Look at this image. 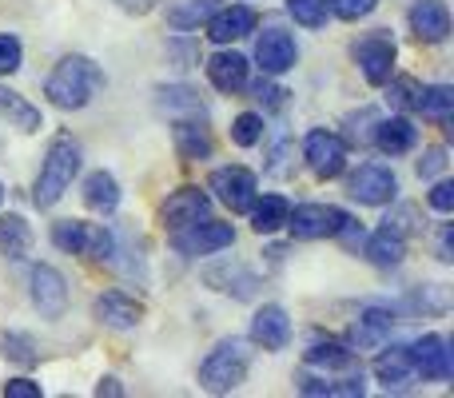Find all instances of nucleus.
Masks as SVG:
<instances>
[{"instance_id":"24","label":"nucleus","mask_w":454,"mask_h":398,"mask_svg":"<svg viewBox=\"0 0 454 398\" xmlns=\"http://www.w3.org/2000/svg\"><path fill=\"white\" fill-rule=\"evenodd\" d=\"M391 327H395L391 311H383V307H367L363 319L351 327V343L355 347H375V343H383V339L391 335Z\"/></svg>"},{"instance_id":"15","label":"nucleus","mask_w":454,"mask_h":398,"mask_svg":"<svg viewBox=\"0 0 454 398\" xmlns=\"http://www.w3.org/2000/svg\"><path fill=\"white\" fill-rule=\"evenodd\" d=\"M411 32L423 44H442L450 36V8L447 0H415L411 4Z\"/></svg>"},{"instance_id":"47","label":"nucleus","mask_w":454,"mask_h":398,"mask_svg":"<svg viewBox=\"0 0 454 398\" xmlns=\"http://www.w3.org/2000/svg\"><path fill=\"white\" fill-rule=\"evenodd\" d=\"M0 199H4V188H0Z\"/></svg>"},{"instance_id":"9","label":"nucleus","mask_w":454,"mask_h":398,"mask_svg":"<svg viewBox=\"0 0 454 398\" xmlns=\"http://www.w3.org/2000/svg\"><path fill=\"white\" fill-rule=\"evenodd\" d=\"M395 191H399V180H395V172L387 164H363L359 172L351 176V183H347V196L359 203H371V207L391 203Z\"/></svg>"},{"instance_id":"26","label":"nucleus","mask_w":454,"mask_h":398,"mask_svg":"<svg viewBox=\"0 0 454 398\" xmlns=\"http://www.w3.org/2000/svg\"><path fill=\"white\" fill-rule=\"evenodd\" d=\"M160 112L176 120H204L207 108L200 104V96L192 88H160Z\"/></svg>"},{"instance_id":"37","label":"nucleus","mask_w":454,"mask_h":398,"mask_svg":"<svg viewBox=\"0 0 454 398\" xmlns=\"http://www.w3.org/2000/svg\"><path fill=\"white\" fill-rule=\"evenodd\" d=\"M4 355L12 363H20V367H32L36 363V351H32V339L20 335V331H12V335H4Z\"/></svg>"},{"instance_id":"2","label":"nucleus","mask_w":454,"mask_h":398,"mask_svg":"<svg viewBox=\"0 0 454 398\" xmlns=\"http://www.w3.org/2000/svg\"><path fill=\"white\" fill-rule=\"evenodd\" d=\"M76 172H80V144L72 140L68 132H60L52 144H48L44 168H40L36 191H32V199H36V207H52V203L60 199L68 188H72V180H76Z\"/></svg>"},{"instance_id":"44","label":"nucleus","mask_w":454,"mask_h":398,"mask_svg":"<svg viewBox=\"0 0 454 398\" xmlns=\"http://www.w3.org/2000/svg\"><path fill=\"white\" fill-rule=\"evenodd\" d=\"M439 259H442V263H450V259H454V251H450V223H442V231H439Z\"/></svg>"},{"instance_id":"34","label":"nucleus","mask_w":454,"mask_h":398,"mask_svg":"<svg viewBox=\"0 0 454 398\" xmlns=\"http://www.w3.org/2000/svg\"><path fill=\"white\" fill-rule=\"evenodd\" d=\"M287 12L303 28H323L327 24V0H287Z\"/></svg>"},{"instance_id":"39","label":"nucleus","mask_w":454,"mask_h":398,"mask_svg":"<svg viewBox=\"0 0 454 398\" xmlns=\"http://www.w3.org/2000/svg\"><path fill=\"white\" fill-rule=\"evenodd\" d=\"M447 172V152L442 148H427L419 160V180H434V176Z\"/></svg>"},{"instance_id":"14","label":"nucleus","mask_w":454,"mask_h":398,"mask_svg":"<svg viewBox=\"0 0 454 398\" xmlns=\"http://www.w3.org/2000/svg\"><path fill=\"white\" fill-rule=\"evenodd\" d=\"M295 56H299L295 36L283 32V28H267L263 36L255 40V60H259V68H263L267 76H279V72L295 68Z\"/></svg>"},{"instance_id":"45","label":"nucleus","mask_w":454,"mask_h":398,"mask_svg":"<svg viewBox=\"0 0 454 398\" xmlns=\"http://www.w3.org/2000/svg\"><path fill=\"white\" fill-rule=\"evenodd\" d=\"M120 4H124L128 12H148V8H152V0H120Z\"/></svg>"},{"instance_id":"17","label":"nucleus","mask_w":454,"mask_h":398,"mask_svg":"<svg viewBox=\"0 0 454 398\" xmlns=\"http://www.w3.org/2000/svg\"><path fill=\"white\" fill-rule=\"evenodd\" d=\"M92 311H96V319H100L104 327H116V331L136 327V323L144 319V303L140 299H132V295H124V291H108V295H100Z\"/></svg>"},{"instance_id":"22","label":"nucleus","mask_w":454,"mask_h":398,"mask_svg":"<svg viewBox=\"0 0 454 398\" xmlns=\"http://www.w3.org/2000/svg\"><path fill=\"white\" fill-rule=\"evenodd\" d=\"M207 80H212L220 92H239L247 84V60L239 52H215L207 60Z\"/></svg>"},{"instance_id":"38","label":"nucleus","mask_w":454,"mask_h":398,"mask_svg":"<svg viewBox=\"0 0 454 398\" xmlns=\"http://www.w3.org/2000/svg\"><path fill=\"white\" fill-rule=\"evenodd\" d=\"M419 92H423V88H419V80L403 76V80H395V84H391V104H395V108H403V112H411L419 104Z\"/></svg>"},{"instance_id":"32","label":"nucleus","mask_w":454,"mask_h":398,"mask_svg":"<svg viewBox=\"0 0 454 398\" xmlns=\"http://www.w3.org/2000/svg\"><path fill=\"white\" fill-rule=\"evenodd\" d=\"M419 112H423L427 120H439L442 128L450 124V108H454V92L447 84H434V88H423L419 92V104H415Z\"/></svg>"},{"instance_id":"36","label":"nucleus","mask_w":454,"mask_h":398,"mask_svg":"<svg viewBox=\"0 0 454 398\" xmlns=\"http://www.w3.org/2000/svg\"><path fill=\"white\" fill-rule=\"evenodd\" d=\"M379 0H327V12H335L339 20H363L375 12Z\"/></svg>"},{"instance_id":"42","label":"nucleus","mask_w":454,"mask_h":398,"mask_svg":"<svg viewBox=\"0 0 454 398\" xmlns=\"http://www.w3.org/2000/svg\"><path fill=\"white\" fill-rule=\"evenodd\" d=\"M4 394L8 398H40V383H32V378H8Z\"/></svg>"},{"instance_id":"6","label":"nucleus","mask_w":454,"mask_h":398,"mask_svg":"<svg viewBox=\"0 0 454 398\" xmlns=\"http://www.w3.org/2000/svg\"><path fill=\"white\" fill-rule=\"evenodd\" d=\"M303 156L319 180H335V176H343V168H347V144L339 140L335 132H327V128H315L303 144Z\"/></svg>"},{"instance_id":"46","label":"nucleus","mask_w":454,"mask_h":398,"mask_svg":"<svg viewBox=\"0 0 454 398\" xmlns=\"http://www.w3.org/2000/svg\"><path fill=\"white\" fill-rule=\"evenodd\" d=\"M96 394H120L116 378H104V383H100V386H96Z\"/></svg>"},{"instance_id":"27","label":"nucleus","mask_w":454,"mask_h":398,"mask_svg":"<svg viewBox=\"0 0 454 398\" xmlns=\"http://www.w3.org/2000/svg\"><path fill=\"white\" fill-rule=\"evenodd\" d=\"M0 120H8L20 132H36L40 128V112L20 92H12V88H0Z\"/></svg>"},{"instance_id":"20","label":"nucleus","mask_w":454,"mask_h":398,"mask_svg":"<svg viewBox=\"0 0 454 398\" xmlns=\"http://www.w3.org/2000/svg\"><path fill=\"white\" fill-rule=\"evenodd\" d=\"M371 140H375L379 152H387V156H407L419 144V128L411 124L407 116H391V120H379Z\"/></svg>"},{"instance_id":"41","label":"nucleus","mask_w":454,"mask_h":398,"mask_svg":"<svg viewBox=\"0 0 454 398\" xmlns=\"http://www.w3.org/2000/svg\"><path fill=\"white\" fill-rule=\"evenodd\" d=\"M431 207L442 211V215L454 207V183L450 180H442V183H434V188H431Z\"/></svg>"},{"instance_id":"19","label":"nucleus","mask_w":454,"mask_h":398,"mask_svg":"<svg viewBox=\"0 0 454 398\" xmlns=\"http://www.w3.org/2000/svg\"><path fill=\"white\" fill-rule=\"evenodd\" d=\"M251 339H255L259 347H267V351H283L291 339V319L283 307H263V311L251 319Z\"/></svg>"},{"instance_id":"23","label":"nucleus","mask_w":454,"mask_h":398,"mask_svg":"<svg viewBox=\"0 0 454 398\" xmlns=\"http://www.w3.org/2000/svg\"><path fill=\"white\" fill-rule=\"evenodd\" d=\"M176 152H180L184 160H207L212 156V136H207L204 120H176Z\"/></svg>"},{"instance_id":"28","label":"nucleus","mask_w":454,"mask_h":398,"mask_svg":"<svg viewBox=\"0 0 454 398\" xmlns=\"http://www.w3.org/2000/svg\"><path fill=\"white\" fill-rule=\"evenodd\" d=\"M287 211H291V203L283 196H263L251 203V227H255L259 235H271L287 223Z\"/></svg>"},{"instance_id":"1","label":"nucleus","mask_w":454,"mask_h":398,"mask_svg":"<svg viewBox=\"0 0 454 398\" xmlns=\"http://www.w3.org/2000/svg\"><path fill=\"white\" fill-rule=\"evenodd\" d=\"M100 88H104L100 64L88 60V56H64L52 68V76H48L44 96L56 108L76 112V108H84V104H92V96L100 92Z\"/></svg>"},{"instance_id":"11","label":"nucleus","mask_w":454,"mask_h":398,"mask_svg":"<svg viewBox=\"0 0 454 398\" xmlns=\"http://www.w3.org/2000/svg\"><path fill=\"white\" fill-rule=\"evenodd\" d=\"M207 211H212V199H207V191L180 188V191H172V196L164 199V207H160V219H164L168 231H180V227H192V223H200V219H207Z\"/></svg>"},{"instance_id":"5","label":"nucleus","mask_w":454,"mask_h":398,"mask_svg":"<svg viewBox=\"0 0 454 398\" xmlns=\"http://www.w3.org/2000/svg\"><path fill=\"white\" fill-rule=\"evenodd\" d=\"M347 211L331 207V203H299L295 211H287V227L295 239H331V235L343 231Z\"/></svg>"},{"instance_id":"31","label":"nucleus","mask_w":454,"mask_h":398,"mask_svg":"<svg viewBox=\"0 0 454 398\" xmlns=\"http://www.w3.org/2000/svg\"><path fill=\"white\" fill-rule=\"evenodd\" d=\"M84 203L92 211H116V203H120V188H116V180H112L108 172H92L84 180Z\"/></svg>"},{"instance_id":"29","label":"nucleus","mask_w":454,"mask_h":398,"mask_svg":"<svg viewBox=\"0 0 454 398\" xmlns=\"http://www.w3.org/2000/svg\"><path fill=\"white\" fill-rule=\"evenodd\" d=\"M32 251V231L20 215H4L0 219V255L8 259H24Z\"/></svg>"},{"instance_id":"4","label":"nucleus","mask_w":454,"mask_h":398,"mask_svg":"<svg viewBox=\"0 0 454 398\" xmlns=\"http://www.w3.org/2000/svg\"><path fill=\"white\" fill-rule=\"evenodd\" d=\"M52 243L68 255H88V259H100L108 263L112 247H116V235L108 227H96V223H80V219H60L52 227Z\"/></svg>"},{"instance_id":"3","label":"nucleus","mask_w":454,"mask_h":398,"mask_svg":"<svg viewBox=\"0 0 454 398\" xmlns=\"http://www.w3.org/2000/svg\"><path fill=\"white\" fill-rule=\"evenodd\" d=\"M247 363H251V351L243 339H223L212 355L204 359L200 367V386L212 394H227L247 378Z\"/></svg>"},{"instance_id":"21","label":"nucleus","mask_w":454,"mask_h":398,"mask_svg":"<svg viewBox=\"0 0 454 398\" xmlns=\"http://www.w3.org/2000/svg\"><path fill=\"white\" fill-rule=\"evenodd\" d=\"M207 283H212L215 291L235 295V299H251V295H255V287H259V279L243 263H215V267H207Z\"/></svg>"},{"instance_id":"30","label":"nucleus","mask_w":454,"mask_h":398,"mask_svg":"<svg viewBox=\"0 0 454 398\" xmlns=\"http://www.w3.org/2000/svg\"><path fill=\"white\" fill-rule=\"evenodd\" d=\"M307 367H319V371H351L355 367V351L343 343H315L311 351L303 355Z\"/></svg>"},{"instance_id":"8","label":"nucleus","mask_w":454,"mask_h":398,"mask_svg":"<svg viewBox=\"0 0 454 398\" xmlns=\"http://www.w3.org/2000/svg\"><path fill=\"white\" fill-rule=\"evenodd\" d=\"M231 243H235L231 223H215V219H200V223L176 231V251H184V255H212V251H223Z\"/></svg>"},{"instance_id":"12","label":"nucleus","mask_w":454,"mask_h":398,"mask_svg":"<svg viewBox=\"0 0 454 398\" xmlns=\"http://www.w3.org/2000/svg\"><path fill=\"white\" fill-rule=\"evenodd\" d=\"M32 303L40 307L44 319H60L64 307H68V283L56 267L48 263H36L32 267Z\"/></svg>"},{"instance_id":"7","label":"nucleus","mask_w":454,"mask_h":398,"mask_svg":"<svg viewBox=\"0 0 454 398\" xmlns=\"http://www.w3.org/2000/svg\"><path fill=\"white\" fill-rule=\"evenodd\" d=\"M355 60H359L363 76H367V84H387L395 72V40L383 36V32H371V36H363L359 44L351 48Z\"/></svg>"},{"instance_id":"40","label":"nucleus","mask_w":454,"mask_h":398,"mask_svg":"<svg viewBox=\"0 0 454 398\" xmlns=\"http://www.w3.org/2000/svg\"><path fill=\"white\" fill-rule=\"evenodd\" d=\"M20 68V40L16 36H0V76Z\"/></svg>"},{"instance_id":"43","label":"nucleus","mask_w":454,"mask_h":398,"mask_svg":"<svg viewBox=\"0 0 454 398\" xmlns=\"http://www.w3.org/2000/svg\"><path fill=\"white\" fill-rule=\"evenodd\" d=\"M255 96L267 104V108H283V104H287V92H283V88H275V84H259Z\"/></svg>"},{"instance_id":"18","label":"nucleus","mask_w":454,"mask_h":398,"mask_svg":"<svg viewBox=\"0 0 454 398\" xmlns=\"http://www.w3.org/2000/svg\"><path fill=\"white\" fill-rule=\"evenodd\" d=\"M375 378L387 386V391H407L415 383V363H411V351L407 347H391L375 359Z\"/></svg>"},{"instance_id":"13","label":"nucleus","mask_w":454,"mask_h":398,"mask_svg":"<svg viewBox=\"0 0 454 398\" xmlns=\"http://www.w3.org/2000/svg\"><path fill=\"white\" fill-rule=\"evenodd\" d=\"M411 351V363H415V375L431 378V383H447L454 363H450V343L442 335H423Z\"/></svg>"},{"instance_id":"16","label":"nucleus","mask_w":454,"mask_h":398,"mask_svg":"<svg viewBox=\"0 0 454 398\" xmlns=\"http://www.w3.org/2000/svg\"><path fill=\"white\" fill-rule=\"evenodd\" d=\"M255 8L247 4H227V8H215L212 16H207V36L215 40V44H231V40L247 36L251 28H255Z\"/></svg>"},{"instance_id":"25","label":"nucleus","mask_w":454,"mask_h":398,"mask_svg":"<svg viewBox=\"0 0 454 398\" xmlns=\"http://www.w3.org/2000/svg\"><path fill=\"white\" fill-rule=\"evenodd\" d=\"M403 251H407V239H403L399 231H391V227H379V231L367 239V259L375 267L403 263Z\"/></svg>"},{"instance_id":"33","label":"nucleus","mask_w":454,"mask_h":398,"mask_svg":"<svg viewBox=\"0 0 454 398\" xmlns=\"http://www.w3.org/2000/svg\"><path fill=\"white\" fill-rule=\"evenodd\" d=\"M215 8H220V0H188V4L168 8V24H172V28H200Z\"/></svg>"},{"instance_id":"10","label":"nucleus","mask_w":454,"mask_h":398,"mask_svg":"<svg viewBox=\"0 0 454 398\" xmlns=\"http://www.w3.org/2000/svg\"><path fill=\"white\" fill-rule=\"evenodd\" d=\"M207 188H212L215 199L227 203L231 211H251V203L259 196V183L247 168H220V172H212Z\"/></svg>"},{"instance_id":"35","label":"nucleus","mask_w":454,"mask_h":398,"mask_svg":"<svg viewBox=\"0 0 454 398\" xmlns=\"http://www.w3.org/2000/svg\"><path fill=\"white\" fill-rule=\"evenodd\" d=\"M231 140L239 144V148H255V144L263 140V116H255V112H243V116H235Z\"/></svg>"}]
</instances>
